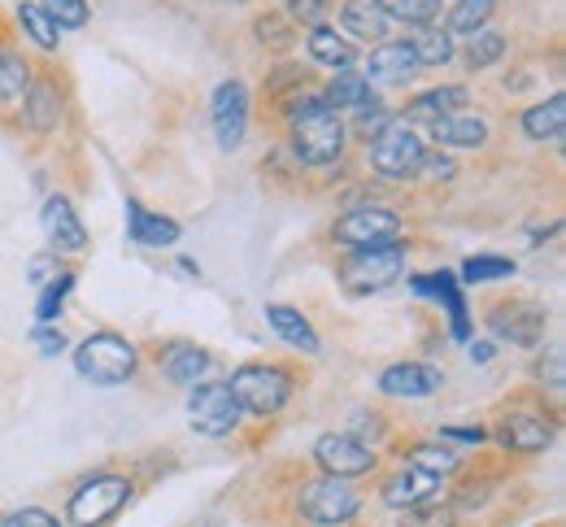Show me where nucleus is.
<instances>
[{"mask_svg": "<svg viewBox=\"0 0 566 527\" xmlns=\"http://www.w3.org/2000/svg\"><path fill=\"white\" fill-rule=\"evenodd\" d=\"M227 388H231V397H235L240 410H249V414H275V410L287 405V397H292V376L283 367H271V362H249V367H240L231 376Z\"/></svg>", "mask_w": 566, "mask_h": 527, "instance_id": "20e7f679", "label": "nucleus"}, {"mask_svg": "<svg viewBox=\"0 0 566 527\" xmlns=\"http://www.w3.org/2000/svg\"><path fill=\"white\" fill-rule=\"evenodd\" d=\"M31 340H35V349H40V354H49V358L66 354V336H62V331H53V323H49V327H35V331H31Z\"/></svg>", "mask_w": 566, "mask_h": 527, "instance_id": "a19ab883", "label": "nucleus"}, {"mask_svg": "<svg viewBox=\"0 0 566 527\" xmlns=\"http://www.w3.org/2000/svg\"><path fill=\"white\" fill-rule=\"evenodd\" d=\"M210 118H213L218 145H222V149H240V140H244V131H249V87H244L240 78L218 83Z\"/></svg>", "mask_w": 566, "mask_h": 527, "instance_id": "9b49d317", "label": "nucleus"}, {"mask_svg": "<svg viewBox=\"0 0 566 527\" xmlns=\"http://www.w3.org/2000/svg\"><path fill=\"white\" fill-rule=\"evenodd\" d=\"M357 493L349 488V479H336V475H323V479H310L301 484L296 493V510L301 519L314 527H345L357 515Z\"/></svg>", "mask_w": 566, "mask_h": 527, "instance_id": "39448f33", "label": "nucleus"}, {"mask_svg": "<svg viewBox=\"0 0 566 527\" xmlns=\"http://www.w3.org/2000/svg\"><path fill=\"white\" fill-rule=\"evenodd\" d=\"M379 388L388 392V397H431L436 388H440V371L436 367H427V362H397V367H388L384 376H379Z\"/></svg>", "mask_w": 566, "mask_h": 527, "instance_id": "dca6fc26", "label": "nucleus"}, {"mask_svg": "<svg viewBox=\"0 0 566 527\" xmlns=\"http://www.w3.org/2000/svg\"><path fill=\"white\" fill-rule=\"evenodd\" d=\"M501 53H505V35L484 27V31H475L471 44H467V66H471V71H484V66H493Z\"/></svg>", "mask_w": 566, "mask_h": 527, "instance_id": "72a5a7b5", "label": "nucleus"}, {"mask_svg": "<svg viewBox=\"0 0 566 527\" xmlns=\"http://www.w3.org/2000/svg\"><path fill=\"white\" fill-rule=\"evenodd\" d=\"M523 131H527V140H563L566 131V96H549V101H541V105H532L527 114H523Z\"/></svg>", "mask_w": 566, "mask_h": 527, "instance_id": "a878e982", "label": "nucleus"}, {"mask_svg": "<svg viewBox=\"0 0 566 527\" xmlns=\"http://www.w3.org/2000/svg\"><path fill=\"white\" fill-rule=\"evenodd\" d=\"M136 362H140L136 345L123 340L118 331H96V336H87L74 349V371L87 379V383H96V388L127 383V379L136 376Z\"/></svg>", "mask_w": 566, "mask_h": 527, "instance_id": "f03ea898", "label": "nucleus"}, {"mask_svg": "<svg viewBox=\"0 0 566 527\" xmlns=\"http://www.w3.org/2000/svg\"><path fill=\"white\" fill-rule=\"evenodd\" d=\"M423 157H427L423 140H419V131L406 118H388L370 136V166L384 179H415L419 166H423Z\"/></svg>", "mask_w": 566, "mask_h": 527, "instance_id": "7ed1b4c3", "label": "nucleus"}, {"mask_svg": "<svg viewBox=\"0 0 566 527\" xmlns=\"http://www.w3.org/2000/svg\"><path fill=\"white\" fill-rule=\"evenodd\" d=\"M384 502L392 506V510H419V506H431L436 502V493H440V475H427L419 466H406V471H397L392 479H384Z\"/></svg>", "mask_w": 566, "mask_h": 527, "instance_id": "f8f14e48", "label": "nucleus"}, {"mask_svg": "<svg viewBox=\"0 0 566 527\" xmlns=\"http://www.w3.org/2000/svg\"><path fill=\"white\" fill-rule=\"evenodd\" d=\"M493 331L496 336H505L510 345H536L541 336H545V309L532 302H510L501 305V309H493Z\"/></svg>", "mask_w": 566, "mask_h": 527, "instance_id": "ddd939ff", "label": "nucleus"}, {"mask_svg": "<svg viewBox=\"0 0 566 527\" xmlns=\"http://www.w3.org/2000/svg\"><path fill=\"white\" fill-rule=\"evenodd\" d=\"M397 527H453V510L431 502V506H419V510H406Z\"/></svg>", "mask_w": 566, "mask_h": 527, "instance_id": "58836bf2", "label": "nucleus"}, {"mask_svg": "<svg viewBox=\"0 0 566 527\" xmlns=\"http://www.w3.org/2000/svg\"><path fill=\"white\" fill-rule=\"evenodd\" d=\"M240 405H235V397H231V388L227 383H192V397H188V419H192V428L201 432V436H231L235 428H240Z\"/></svg>", "mask_w": 566, "mask_h": 527, "instance_id": "6e6552de", "label": "nucleus"}, {"mask_svg": "<svg viewBox=\"0 0 566 527\" xmlns=\"http://www.w3.org/2000/svg\"><path fill=\"white\" fill-rule=\"evenodd\" d=\"M0 527H62V524H57L49 510H35V506H31V510H13Z\"/></svg>", "mask_w": 566, "mask_h": 527, "instance_id": "79ce46f5", "label": "nucleus"}, {"mask_svg": "<svg viewBox=\"0 0 566 527\" xmlns=\"http://www.w3.org/2000/svg\"><path fill=\"white\" fill-rule=\"evenodd\" d=\"M505 275H514V262L510 257H471L462 266V280L467 284H489V280H505Z\"/></svg>", "mask_w": 566, "mask_h": 527, "instance_id": "e433bc0d", "label": "nucleus"}, {"mask_svg": "<svg viewBox=\"0 0 566 527\" xmlns=\"http://www.w3.org/2000/svg\"><path fill=\"white\" fill-rule=\"evenodd\" d=\"M471 358H475V362H489V358H493V345H475Z\"/></svg>", "mask_w": 566, "mask_h": 527, "instance_id": "09e8293b", "label": "nucleus"}, {"mask_svg": "<svg viewBox=\"0 0 566 527\" xmlns=\"http://www.w3.org/2000/svg\"><path fill=\"white\" fill-rule=\"evenodd\" d=\"M258 35H275L271 44H287V40H292V35H287V27H283L280 18H262V22H258Z\"/></svg>", "mask_w": 566, "mask_h": 527, "instance_id": "a18cd8bd", "label": "nucleus"}, {"mask_svg": "<svg viewBox=\"0 0 566 527\" xmlns=\"http://www.w3.org/2000/svg\"><path fill=\"white\" fill-rule=\"evenodd\" d=\"M406 44L415 49L419 66H444V62H453V35H449V31L419 27V35H415V40H406Z\"/></svg>", "mask_w": 566, "mask_h": 527, "instance_id": "c756f323", "label": "nucleus"}, {"mask_svg": "<svg viewBox=\"0 0 566 527\" xmlns=\"http://www.w3.org/2000/svg\"><path fill=\"white\" fill-rule=\"evenodd\" d=\"M283 4H287V18H301V22L318 27V22L327 18V4H332V0H283Z\"/></svg>", "mask_w": 566, "mask_h": 527, "instance_id": "ea45409f", "label": "nucleus"}, {"mask_svg": "<svg viewBox=\"0 0 566 527\" xmlns=\"http://www.w3.org/2000/svg\"><path fill=\"white\" fill-rule=\"evenodd\" d=\"M18 22H22V31H27V35H31V40H35L40 49H57V44H62V40H57L62 31L53 27V18H49V13L40 9V4L22 0V4H18Z\"/></svg>", "mask_w": 566, "mask_h": 527, "instance_id": "2f4dec72", "label": "nucleus"}, {"mask_svg": "<svg viewBox=\"0 0 566 527\" xmlns=\"http://www.w3.org/2000/svg\"><path fill=\"white\" fill-rule=\"evenodd\" d=\"M444 441H471V445H480L484 441V428H444Z\"/></svg>", "mask_w": 566, "mask_h": 527, "instance_id": "49530a36", "label": "nucleus"}, {"mask_svg": "<svg viewBox=\"0 0 566 527\" xmlns=\"http://www.w3.org/2000/svg\"><path fill=\"white\" fill-rule=\"evenodd\" d=\"M40 9L53 18V27H57V31H62V27H83V22H87V13H92V9H87V0H44Z\"/></svg>", "mask_w": 566, "mask_h": 527, "instance_id": "4c0bfd02", "label": "nucleus"}, {"mask_svg": "<svg viewBox=\"0 0 566 527\" xmlns=\"http://www.w3.org/2000/svg\"><path fill=\"white\" fill-rule=\"evenodd\" d=\"M287 131H292V152L305 166H332L345 152V123L323 96L301 101L287 118Z\"/></svg>", "mask_w": 566, "mask_h": 527, "instance_id": "f257e3e1", "label": "nucleus"}, {"mask_svg": "<svg viewBox=\"0 0 566 527\" xmlns=\"http://www.w3.org/2000/svg\"><path fill=\"white\" fill-rule=\"evenodd\" d=\"M127 231L140 249H166L179 240V223L161 219V214H148L140 201H127Z\"/></svg>", "mask_w": 566, "mask_h": 527, "instance_id": "4be33fe9", "label": "nucleus"}, {"mask_svg": "<svg viewBox=\"0 0 566 527\" xmlns=\"http://www.w3.org/2000/svg\"><path fill=\"white\" fill-rule=\"evenodd\" d=\"M549 441H554V428L541 414H510L501 423V445L510 453H541L549 450Z\"/></svg>", "mask_w": 566, "mask_h": 527, "instance_id": "f3484780", "label": "nucleus"}, {"mask_svg": "<svg viewBox=\"0 0 566 527\" xmlns=\"http://www.w3.org/2000/svg\"><path fill=\"white\" fill-rule=\"evenodd\" d=\"M57 118H62L57 87H49V83L31 87V92H27V105H22V123H27L31 131H53V127H57Z\"/></svg>", "mask_w": 566, "mask_h": 527, "instance_id": "bb28decb", "label": "nucleus"}, {"mask_svg": "<svg viewBox=\"0 0 566 527\" xmlns=\"http://www.w3.org/2000/svg\"><path fill=\"white\" fill-rule=\"evenodd\" d=\"M332 235L349 249H375V244H397L401 235V214L384 210V205H361L349 210L340 223L332 226Z\"/></svg>", "mask_w": 566, "mask_h": 527, "instance_id": "1a4fd4ad", "label": "nucleus"}, {"mask_svg": "<svg viewBox=\"0 0 566 527\" xmlns=\"http://www.w3.org/2000/svg\"><path fill=\"white\" fill-rule=\"evenodd\" d=\"M71 284H74L71 271H57V275H53V280L44 284V293H40V305H35V318H40V327H49V323L57 318L62 302L71 297Z\"/></svg>", "mask_w": 566, "mask_h": 527, "instance_id": "f704fd0d", "label": "nucleus"}, {"mask_svg": "<svg viewBox=\"0 0 566 527\" xmlns=\"http://www.w3.org/2000/svg\"><path fill=\"white\" fill-rule=\"evenodd\" d=\"M49 271H57V253H49V257H35V262H31V280H35L40 288L49 284Z\"/></svg>", "mask_w": 566, "mask_h": 527, "instance_id": "c03bdc74", "label": "nucleus"}, {"mask_svg": "<svg viewBox=\"0 0 566 527\" xmlns=\"http://www.w3.org/2000/svg\"><path fill=\"white\" fill-rule=\"evenodd\" d=\"M323 101H327L336 114H340V109H354V114H361V118H366V114H375V109H384V105H379V96L370 92V78L345 75V71L332 78V87H327V96H323Z\"/></svg>", "mask_w": 566, "mask_h": 527, "instance_id": "412c9836", "label": "nucleus"}, {"mask_svg": "<svg viewBox=\"0 0 566 527\" xmlns=\"http://www.w3.org/2000/svg\"><path fill=\"white\" fill-rule=\"evenodd\" d=\"M314 462L323 466V475H336V479H357V475L375 471V453L366 450L357 436H349V432L318 436L314 441Z\"/></svg>", "mask_w": 566, "mask_h": 527, "instance_id": "9d476101", "label": "nucleus"}, {"mask_svg": "<svg viewBox=\"0 0 566 527\" xmlns=\"http://www.w3.org/2000/svg\"><path fill=\"white\" fill-rule=\"evenodd\" d=\"M266 323L275 327V336L287 340L292 349L318 354V336H314V327H310V318L301 309H292V305H266Z\"/></svg>", "mask_w": 566, "mask_h": 527, "instance_id": "b1692460", "label": "nucleus"}, {"mask_svg": "<svg viewBox=\"0 0 566 527\" xmlns=\"http://www.w3.org/2000/svg\"><path fill=\"white\" fill-rule=\"evenodd\" d=\"M340 22H345V31L357 35V40H384L388 35V18L375 4H366V0H349L340 9Z\"/></svg>", "mask_w": 566, "mask_h": 527, "instance_id": "cd10ccee", "label": "nucleus"}, {"mask_svg": "<svg viewBox=\"0 0 566 527\" xmlns=\"http://www.w3.org/2000/svg\"><path fill=\"white\" fill-rule=\"evenodd\" d=\"M44 235H49L53 253H83L87 249V226L78 223V214H74L66 197L44 201Z\"/></svg>", "mask_w": 566, "mask_h": 527, "instance_id": "4468645a", "label": "nucleus"}, {"mask_svg": "<svg viewBox=\"0 0 566 527\" xmlns=\"http://www.w3.org/2000/svg\"><path fill=\"white\" fill-rule=\"evenodd\" d=\"M462 105H467V87H458V83H444V87L419 92V96L406 105V114H410V118H419V123H440V118L458 114Z\"/></svg>", "mask_w": 566, "mask_h": 527, "instance_id": "5701e85b", "label": "nucleus"}, {"mask_svg": "<svg viewBox=\"0 0 566 527\" xmlns=\"http://www.w3.org/2000/svg\"><path fill=\"white\" fill-rule=\"evenodd\" d=\"M406 275V249L401 244H375V249H354L340 266V280L349 293H384Z\"/></svg>", "mask_w": 566, "mask_h": 527, "instance_id": "423d86ee", "label": "nucleus"}, {"mask_svg": "<svg viewBox=\"0 0 566 527\" xmlns=\"http://www.w3.org/2000/svg\"><path fill=\"white\" fill-rule=\"evenodd\" d=\"M366 71H370V78H379V83H410L423 66H419V57H415V49L406 40H384L370 53Z\"/></svg>", "mask_w": 566, "mask_h": 527, "instance_id": "2eb2a0df", "label": "nucleus"}, {"mask_svg": "<svg viewBox=\"0 0 566 527\" xmlns=\"http://www.w3.org/2000/svg\"><path fill=\"white\" fill-rule=\"evenodd\" d=\"M132 497V484L123 475H92L71 493V524L74 527H101L109 524Z\"/></svg>", "mask_w": 566, "mask_h": 527, "instance_id": "0eeeda50", "label": "nucleus"}, {"mask_svg": "<svg viewBox=\"0 0 566 527\" xmlns=\"http://www.w3.org/2000/svg\"><path fill=\"white\" fill-rule=\"evenodd\" d=\"M410 466H419V471H427V475H453L458 471V453L444 450V445H415L410 450Z\"/></svg>", "mask_w": 566, "mask_h": 527, "instance_id": "c9c22d12", "label": "nucleus"}, {"mask_svg": "<svg viewBox=\"0 0 566 527\" xmlns=\"http://www.w3.org/2000/svg\"><path fill=\"white\" fill-rule=\"evenodd\" d=\"M496 0H453L449 9V35H475L493 18Z\"/></svg>", "mask_w": 566, "mask_h": 527, "instance_id": "7c9ffc66", "label": "nucleus"}, {"mask_svg": "<svg viewBox=\"0 0 566 527\" xmlns=\"http://www.w3.org/2000/svg\"><path fill=\"white\" fill-rule=\"evenodd\" d=\"M431 140L449 145V149H480V145H489V123L480 114H449V118L431 123Z\"/></svg>", "mask_w": 566, "mask_h": 527, "instance_id": "6ab92c4d", "label": "nucleus"}, {"mask_svg": "<svg viewBox=\"0 0 566 527\" xmlns=\"http://www.w3.org/2000/svg\"><path fill=\"white\" fill-rule=\"evenodd\" d=\"M415 284V293H423V297H436V302L449 309V327H453V336L458 340H467V331H471V323H467V302H462V288L453 284V275H415L410 280Z\"/></svg>", "mask_w": 566, "mask_h": 527, "instance_id": "a211bd4d", "label": "nucleus"}, {"mask_svg": "<svg viewBox=\"0 0 566 527\" xmlns=\"http://www.w3.org/2000/svg\"><path fill=\"white\" fill-rule=\"evenodd\" d=\"M440 4L444 0H375V9L384 18H397L406 27H431L440 18Z\"/></svg>", "mask_w": 566, "mask_h": 527, "instance_id": "c85d7f7f", "label": "nucleus"}, {"mask_svg": "<svg viewBox=\"0 0 566 527\" xmlns=\"http://www.w3.org/2000/svg\"><path fill=\"white\" fill-rule=\"evenodd\" d=\"M305 49H310V57L318 62V66H327V71H349L354 66V44L336 31V27H327V22H318V27H310V40H305Z\"/></svg>", "mask_w": 566, "mask_h": 527, "instance_id": "aec40b11", "label": "nucleus"}, {"mask_svg": "<svg viewBox=\"0 0 566 527\" xmlns=\"http://www.w3.org/2000/svg\"><path fill=\"white\" fill-rule=\"evenodd\" d=\"M31 92V66L18 53H0V101H18Z\"/></svg>", "mask_w": 566, "mask_h": 527, "instance_id": "473e14b6", "label": "nucleus"}, {"mask_svg": "<svg viewBox=\"0 0 566 527\" xmlns=\"http://www.w3.org/2000/svg\"><path fill=\"white\" fill-rule=\"evenodd\" d=\"M549 388H554V392L563 388V354H558V349L549 354Z\"/></svg>", "mask_w": 566, "mask_h": 527, "instance_id": "de8ad7c7", "label": "nucleus"}, {"mask_svg": "<svg viewBox=\"0 0 566 527\" xmlns=\"http://www.w3.org/2000/svg\"><path fill=\"white\" fill-rule=\"evenodd\" d=\"M453 170H458V166H453L449 157H440V152H436V157H423V166H419V175H427V179H436V183L453 179Z\"/></svg>", "mask_w": 566, "mask_h": 527, "instance_id": "37998d69", "label": "nucleus"}, {"mask_svg": "<svg viewBox=\"0 0 566 527\" xmlns=\"http://www.w3.org/2000/svg\"><path fill=\"white\" fill-rule=\"evenodd\" d=\"M213 367V358L206 349H197V345H175L170 354H161V371L170 383H184V388H192L197 379H206Z\"/></svg>", "mask_w": 566, "mask_h": 527, "instance_id": "393cba45", "label": "nucleus"}]
</instances>
